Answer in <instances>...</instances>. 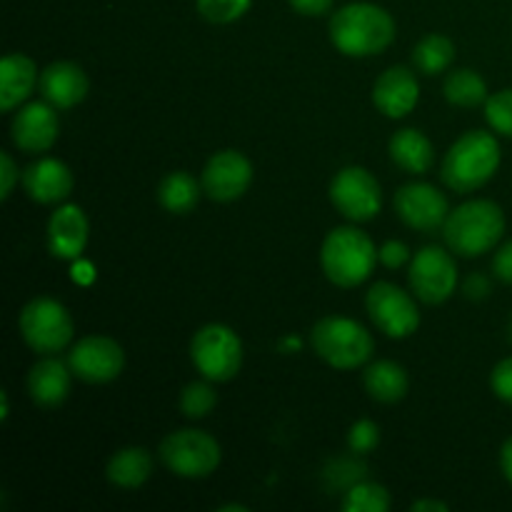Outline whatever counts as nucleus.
<instances>
[{"label": "nucleus", "mask_w": 512, "mask_h": 512, "mask_svg": "<svg viewBox=\"0 0 512 512\" xmlns=\"http://www.w3.org/2000/svg\"><path fill=\"white\" fill-rule=\"evenodd\" d=\"M215 405H218V395H215L213 385L203 383V380L185 385V390L180 393V410L190 420L205 418V415L213 413Z\"/></svg>", "instance_id": "obj_29"}, {"label": "nucleus", "mask_w": 512, "mask_h": 512, "mask_svg": "<svg viewBox=\"0 0 512 512\" xmlns=\"http://www.w3.org/2000/svg\"><path fill=\"white\" fill-rule=\"evenodd\" d=\"M38 68L33 60L23 53L5 55L0 63V108L8 113L15 105L28 100L33 88L38 85Z\"/></svg>", "instance_id": "obj_21"}, {"label": "nucleus", "mask_w": 512, "mask_h": 512, "mask_svg": "<svg viewBox=\"0 0 512 512\" xmlns=\"http://www.w3.org/2000/svg\"><path fill=\"white\" fill-rule=\"evenodd\" d=\"M390 158L405 173L423 175L433 168L435 150L420 130L403 128L390 138Z\"/></svg>", "instance_id": "obj_22"}, {"label": "nucleus", "mask_w": 512, "mask_h": 512, "mask_svg": "<svg viewBox=\"0 0 512 512\" xmlns=\"http://www.w3.org/2000/svg\"><path fill=\"white\" fill-rule=\"evenodd\" d=\"M505 233V213L493 200H468L448 215L443 225L445 245L460 258L490 253Z\"/></svg>", "instance_id": "obj_2"}, {"label": "nucleus", "mask_w": 512, "mask_h": 512, "mask_svg": "<svg viewBox=\"0 0 512 512\" xmlns=\"http://www.w3.org/2000/svg\"><path fill=\"white\" fill-rule=\"evenodd\" d=\"M310 345L320 360L338 370H355L373 358L375 340L358 320L343 315L320 318L310 330Z\"/></svg>", "instance_id": "obj_5"}, {"label": "nucleus", "mask_w": 512, "mask_h": 512, "mask_svg": "<svg viewBox=\"0 0 512 512\" xmlns=\"http://www.w3.org/2000/svg\"><path fill=\"white\" fill-rule=\"evenodd\" d=\"M70 375H73L70 365L53 358V355H45L43 360H38L28 373V393L33 403L40 408L63 405L70 395Z\"/></svg>", "instance_id": "obj_20"}, {"label": "nucleus", "mask_w": 512, "mask_h": 512, "mask_svg": "<svg viewBox=\"0 0 512 512\" xmlns=\"http://www.w3.org/2000/svg\"><path fill=\"white\" fill-rule=\"evenodd\" d=\"M500 168V143L493 133L470 130L455 140L443 160V183L455 193H473L483 188Z\"/></svg>", "instance_id": "obj_3"}, {"label": "nucleus", "mask_w": 512, "mask_h": 512, "mask_svg": "<svg viewBox=\"0 0 512 512\" xmlns=\"http://www.w3.org/2000/svg\"><path fill=\"white\" fill-rule=\"evenodd\" d=\"M500 468H503V475L512 485V438L505 440L503 450H500Z\"/></svg>", "instance_id": "obj_39"}, {"label": "nucleus", "mask_w": 512, "mask_h": 512, "mask_svg": "<svg viewBox=\"0 0 512 512\" xmlns=\"http://www.w3.org/2000/svg\"><path fill=\"white\" fill-rule=\"evenodd\" d=\"M378 258L380 263L385 265V268H400V265H405L410 260V250L408 245L400 243V240H388V243L383 245V248L378 250Z\"/></svg>", "instance_id": "obj_35"}, {"label": "nucleus", "mask_w": 512, "mask_h": 512, "mask_svg": "<svg viewBox=\"0 0 512 512\" xmlns=\"http://www.w3.org/2000/svg\"><path fill=\"white\" fill-rule=\"evenodd\" d=\"M420 100V83L418 75L410 68L403 65H395L388 68L378 80H375L373 88V103L388 118H405L408 113H413L415 105Z\"/></svg>", "instance_id": "obj_16"}, {"label": "nucleus", "mask_w": 512, "mask_h": 512, "mask_svg": "<svg viewBox=\"0 0 512 512\" xmlns=\"http://www.w3.org/2000/svg\"><path fill=\"white\" fill-rule=\"evenodd\" d=\"M20 180H23V175H20L18 165L10 158V153H0V198L8 200Z\"/></svg>", "instance_id": "obj_34"}, {"label": "nucleus", "mask_w": 512, "mask_h": 512, "mask_svg": "<svg viewBox=\"0 0 512 512\" xmlns=\"http://www.w3.org/2000/svg\"><path fill=\"white\" fill-rule=\"evenodd\" d=\"M290 5L303 15H323L333 8V0H290Z\"/></svg>", "instance_id": "obj_38"}, {"label": "nucleus", "mask_w": 512, "mask_h": 512, "mask_svg": "<svg viewBox=\"0 0 512 512\" xmlns=\"http://www.w3.org/2000/svg\"><path fill=\"white\" fill-rule=\"evenodd\" d=\"M203 190L215 203H233L248 193L253 183V165L238 150H220L205 163Z\"/></svg>", "instance_id": "obj_14"}, {"label": "nucleus", "mask_w": 512, "mask_h": 512, "mask_svg": "<svg viewBox=\"0 0 512 512\" xmlns=\"http://www.w3.org/2000/svg\"><path fill=\"white\" fill-rule=\"evenodd\" d=\"M253 0H198V13L210 23H233L248 13Z\"/></svg>", "instance_id": "obj_31"}, {"label": "nucleus", "mask_w": 512, "mask_h": 512, "mask_svg": "<svg viewBox=\"0 0 512 512\" xmlns=\"http://www.w3.org/2000/svg\"><path fill=\"white\" fill-rule=\"evenodd\" d=\"M380 443V428L373 420H358L348 433V445L355 455L373 453Z\"/></svg>", "instance_id": "obj_32"}, {"label": "nucleus", "mask_w": 512, "mask_h": 512, "mask_svg": "<svg viewBox=\"0 0 512 512\" xmlns=\"http://www.w3.org/2000/svg\"><path fill=\"white\" fill-rule=\"evenodd\" d=\"M453 60H455L453 40L445 38V35L440 33H433L428 35V38H423L413 50L415 68H418L423 75L443 73V70L450 68Z\"/></svg>", "instance_id": "obj_27"}, {"label": "nucleus", "mask_w": 512, "mask_h": 512, "mask_svg": "<svg viewBox=\"0 0 512 512\" xmlns=\"http://www.w3.org/2000/svg\"><path fill=\"white\" fill-rule=\"evenodd\" d=\"M13 143L25 153H45L55 145L60 133L58 108L48 100H35L20 108L13 118Z\"/></svg>", "instance_id": "obj_15"}, {"label": "nucleus", "mask_w": 512, "mask_h": 512, "mask_svg": "<svg viewBox=\"0 0 512 512\" xmlns=\"http://www.w3.org/2000/svg\"><path fill=\"white\" fill-rule=\"evenodd\" d=\"M190 358L198 373L210 383H228L243 365V343L228 325L210 323L193 335Z\"/></svg>", "instance_id": "obj_6"}, {"label": "nucleus", "mask_w": 512, "mask_h": 512, "mask_svg": "<svg viewBox=\"0 0 512 512\" xmlns=\"http://www.w3.org/2000/svg\"><path fill=\"white\" fill-rule=\"evenodd\" d=\"M365 305L373 323L388 338H410L420 328L418 303L398 285L375 283L365 298Z\"/></svg>", "instance_id": "obj_11"}, {"label": "nucleus", "mask_w": 512, "mask_h": 512, "mask_svg": "<svg viewBox=\"0 0 512 512\" xmlns=\"http://www.w3.org/2000/svg\"><path fill=\"white\" fill-rule=\"evenodd\" d=\"M90 225L80 205H60L48 220V248L55 258L75 260L88 245Z\"/></svg>", "instance_id": "obj_17"}, {"label": "nucleus", "mask_w": 512, "mask_h": 512, "mask_svg": "<svg viewBox=\"0 0 512 512\" xmlns=\"http://www.w3.org/2000/svg\"><path fill=\"white\" fill-rule=\"evenodd\" d=\"M345 512H388L390 510V493L378 483L358 480L348 488L343 500Z\"/></svg>", "instance_id": "obj_28"}, {"label": "nucleus", "mask_w": 512, "mask_h": 512, "mask_svg": "<svg viewBox=\"0 0 512 512\" xmlns=\"http://www.w3.org/2000/svg\"><path fill=\"white\" fill-rule=\"evenodd\" d=\"M363 385L368 395L378 403H398L408 395L410 380L403 365L393 363V360H378V363L368 365L363 373Z\"/></svg>", "instance_id": "obj_23"}, {"label": "nucleus", "mask_w": 512, "mask_h": 512, "mask_svg": "<svg viewBox=\"0 0 512 512\" xmlns=\"http://www.w3.org/2000/svg\"><path fill=\"white\" fill-rule=\"evenodd\" d=\"M378 248L358 228H335L320 248V265L328 280L338 288H355L373 275L378 263Z\"/></svg>", "instance_id": "obj_4"}, {"label": "nucleus", "mask_w": 512, "mask_h": 512, "mask_svg": "<svg viewBox=\"0 0 512 512\" xmlns=\"http://www.w3.org/2000/svg\"><path fill=\"white\" fill-rule=\"evenodd\" d=\"M410 288L425 305H440L458 288V265L448 250L425 245L410 260Z\"/></svg>", "instance_id": "obj_9"}, {"label": "nucleus", "mask_w": 512, "mask_h": 512, "mask_svg": "<svg viewBox=\"0 0 512 512\" xmlns=\"http://www.w3.org/2000/svg\"><path fill=\"white\" fill-rule=\"evenodd\" d=\"M153 475V455L145 448H123L110 458L105 478L123 490H135L145 485Z\"/></svg>", "instance_id": "obj_24"}, {"label": "nucleus", "mask_w": 512, "mask_h": 512, "mask_svg": "<svg viewBox=\"0 0 512 512\" xmlns=\"http://www.w3.org/2000/svg\"><path fill=\"white\" fill-rule=\"evenodd\" d=\"M443 93L448 98V103L458 105V108H478V105H483L490 98L485 80L480 78V73H475L470 68L453 70L445 78Z\"/></svg>", "instance_id": "obj_26"}, {"label": "nucleus", "mask_w": 512, "mask_h": 512, "mask_svg": "<svg viewBox=\"0 0 512 512\" xmlns=\"http://www.w3.org/2000/svg\"><path fill=\"white\" fill-rule=\"evenodd\" d=\"M20 335L38 355H55L73 340V318L68 308L55 298H35L20 313Z\"/></svg>", "instance_id": "obj_8"}, {"label": "nucleus", "mask_w": 512, "mask_h": 512, "mask_svg": "<svg viewBox=\"0 0 512 512\" xmlns=\"http://www.w3.org/2000/svg\"><path fill=\"white\" fill-rule=\"evenodd\" d=\"M230 510L245 512V510H248V508H245V505H223V508H220V512H230Z\"/></svg>", "instance_id": "obj_41"}, {"label": "nucleus", "mask_w": 512, "mask_h": 512, "mask_svg": "<svg viewBox=\"0 0 512 512\" xmlns=\"http://www.w3.org/2000/svg\"><path fill=\"white\" fill-rule=\"evenodd\" d=\"M220 458V443L203 430H175L160 443V460L178 478H208L220 465Z\"/></svg>", "instance_id": "obj_7"}, {"label": "nucleus", "mask_w": 512, "mask_h": 512, "mask_svg": "<svg viewBox=\"0 0 512 512\" xmlns=\"http://www.w3.org/2000/svg\"><path fill=\"white\" fill-rule=\"evenodd\" d=\"M330 200L348 220L365 223V220H373L380 213L383 190H380V183L370 170L353 165V168H343L333 178Z\"/></svg>", "instance_id": "obj_10"}, {"label": "nucleus", "mask_w": 512, "mask_h": 512, "mask_svg": "<svg viewBox=\"0 0 512 512\" xmlns=\"http://www.w3.org/2000/svg\"><path fill=\"white\" fill-rule=\"evenodd\" d=\"M73 173L58 158H40L23 173V188L30 200L40 205H55L73 193Z\"/></svg>", "instance_id": "obj_18"}, {"label": "nucleus", "mask_w": 512, "mask_h": 512, "mask_svg": "<svg viewBox=\"0 0 512 512\" xmlns=\"http://www.w3.org/2000/svg\"><path fill=\"white\" fill-rule=\"evenodd\" d=\"M203 180L185 170L165 175L158 185V203L173 215H188L198 208L200 195H203Z\"/></svg>", "instance_id": "obj_25"}, {"label": "nucleus", "mask_w": 512, "mask_h": 512, "mask_svg": "<svg viewBox=\"0 0 512 512\" xmlns=\"http://www.w3.org/2000/svg\"><path fill=\"white\" fill-rule=\"evenodd\" d=\"M395 20L380 5L350 3L330 18V40L350 58L378 55L393 43Z\"/></svg>", "instance_id": "obj_1"}, {"label": "nucleus", "mask_w": 512, "mask_h": 512, "mask_svg": "<svg viewBox=\"0 0 512 512\" xmlns=\"http://www.w3.org/2000/svg\"><path fill=\"white\" fill-rule=\"evenodd\" d=\"M490 385H493V393L498 395L500 400L512 405V358L500 360L493 368V375H490Z\"/></svg>", "instance_id": "obj_33"}, {"label": "nucleus", "mask_w": 512, "mask_h": 512, "mask_svg": "<svg viewBox=\"0 0 512 512\" xmlns=\"http://www.w3.org/2000/svg\"><path fill=\"white\" fill-rule=\"evenodd\" d=\"M395 213L408 228L435 233V230H443L450 210L448 200L435 185L408 183L395 193Z\"/></svg>", "instance_id": "obj_13"}, {"label": "nucleus", "mask_w": 512, "mask_h": 512, "mask_svg": "<svg viewBox=\"0 0 512 512\" xmlns=\"http://www.w3.org/2000/svg\"><path fill=\"white\" fill-rule=\"evenodd\" d=\"M68 365L75 378L90 385H103L118 378L125 368V353L120 343L105 335H88L68 353Z\"/></svg>", "instance_id": "obj_12"}, {"label": "nucleus", "mask_w": 512, "mask_h": 512, "mask_svg": "<svg viewBox=\"0 0 512 512\" xmlns=\"http://www.w3.org/2000/svg\"><path fill=\"white\" fill-rule=\"evenodd\" d=\"M413 512H448L450 508L445 503H440V500H418V503H413Z\"/></svg>", "instance_id": "obj_40"}, {"label": "nucleus", "mask_w": 512, "mask_h": 512, "mask_svg": "<svg viewBox=\"0 0 512 512\" xmlns=\"http://www.w3.org/2000/svg\"><path fill=\"white\" fill-rule=\"evenodd\" d=\"M490 280L485 278V275H470L468 280H465V295H468L470 300H485L490 295Z\"/></svg>", "instance_id": "obj_37"}, {"label": "nucleus", "mask_w": 512, "mask_h": 512, "mask_svg": "<svg viewBox=\"0 0 512 512\" xmlns=\"http://www.w3.org/2000/svg\"><path fill=\"white\" fill-rule=\"evenodd\" d=\"M38 85L40 93H43V100H48L58 110L75 108L88 95V75H85V70L80 65L70 63V60L50 63L40 73Z\"/></svg>", "instance_id": "obj_19"}, {"label": "nucleus", "mask_w": 512, "mask_h": 512, "mask_svg": "<svg viewBox=\"0 0 512 512\" xmlns=\"http://www.w3.org/2000/svg\"><path fill=\"white\" fill-rule=\"evenodd\" d=\"M493 273L498 275V278L503 280V283L512 285V240H510V243H505L503 248H500L498 253H495Z\"/></svg>", "instance_id": "obj_36"}, {"label": "nucleus", "mask_w": 512, "mask_h": 512, "mask_svg": "<svg viewBox=\"0 0 512 512\" xmlns=\"http://www.w3.org/2000/svg\"><path fill=\"white\" fill-rule=\"evenodd\" d=\"M485 118L495 133L512 138V88L500 90L485 100Z\"/></svg>", "instance_id": "obj_30"}]
</instances>
